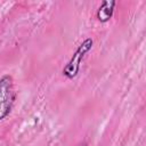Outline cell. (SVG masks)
Returning a JSON list of instances; mask_svg holds the SVG:
<instances>
[{"label": "cell", "mask_w": 146, "mask_h": 146, "mask_svg": "<svg viewBox=\"0 0 146 146\" xmlns=\"http://www.w3.org/2000/svg\"><path fill=\"white\" fill-rule=\"evenodd\" d=\"M15 88L11 75L5 74L0 78V121L6 119L14 105Z\"/></svg>", "instance_id": "6da1fadb"}, {"label": "cell", "mask_w": 146, "mask_h": 146, "mask_svg": "<svg viewBox=\"0 0 146 146\" xmlns=\"http://www.w3.org/2000/svg\"><path fill=\"white\" fill-rule=\"evenodd\" d=\"M92 40L90 39V38H88V39H86L80 46H79V48L76 49V51L74 52V55L72 56V58H71V60L67 63V65L64 67V70H63V74L64 75H66L67 78H74L76 74H78V72H79V70H80V65H81V60H82V58L84 57V55L91 49V47H92Z\"/></svg>", "instance_id": "7a4b0ae2"}, {"label": "cell", "mask_w": 146, "mask_h": 146, "mask_svg": "<svg viewBox=\"0 0 146 146\" xmlns=\"http://www.w3.org/2000/svg\"><path fill=\"white\" fill-rule=\"evenodd\" d=\"M114 6L115 1H104L97 11V18L100 22H107L113 15Z\"/></svg>", "instance_id": "3957f363"}]
</instances>
